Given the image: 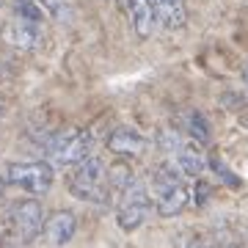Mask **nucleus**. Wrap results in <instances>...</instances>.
Here are the masks:
<instances>
[{"label":"nucleus","instance_id":"obj_1","mask_svg":"<svg viewBox=\"0 0 248 248\" xmlns=\"http://www.w3.org/2000/svg\"><path fill=\"white\" fill-rule=\"evenodd\" d=\"M69 193L80 202H91V204H102L110 199L113 182H110V169L105 166L102 157L89 155L86 160H80L78 166H72V174L66 179Z\"/></svg>","mask_w":248,"mask_h":248},{"label":"nucleus","instance_id":"obj_5","mask_svg":"<svg viewBox=\"0 0 248 248\" xmlns=\"http://www.w3.org/2000/svg\"><path fill=\"white\" fill-rule=\"evenodd\" d=\"M149 210H152V193L141 182L130 179L122 187V199H119V210H116V223L124 232H135L138 226H143Z\"/></svg>","mask_w":248,"mask_h":248},{"label":"nucleus","instance_id":"obj_11","mask_svg":"<svg viewBox=\"0 0 248 248\" xmlns=\"http://www.w3.org/2000/svg\"><path fill=\"white\" fill-rule=\"evenodd\" d=\"M127 6V14H130V25L141 39H149L155 25H157V17H155V9H152L149 0H124Z\"/></svg>","mask_w":248,"mask_h":248},{"label":"nucleus","instance_id":"obj_17","mask_svg":"<svg viewBox=\"0 0 248 248\" xmlns=\"http://www.w3.org/2000/svg\"><path fill=\"white\" fill-rule=\"evenodd\" d=\"M187 248H213V246H210L204 237H193L190 243H187Z\"/></svg>","mask_w":248,"mask_h":248},{"label":"nucleus","instance_id":"obj_16","mask_svg":"<svg viewBox=\"0 0 248 248\" xmlns=\"http://www.w3.org/2000/svg\"><path fill=\"white\" fill-rule=\"evenodd\" d=\"M157 141H160V146H163L166 152H171V155H174V152L182 146V138H179L177 130H160V133H157Z\"/></svg>","mask_w":248,"mask_h":248},{"label":"nucleus","instance_id":"obj_14","mask_svg":"<svg viewBox=\"0 0 248 248\" xmlns=\"http://www.w3.org/2000/svg\"><path fill=\"white\" fill-rule=\"evenodd\" d=\"M39 6H42L47 17L55 19L58 25H66V22H72V17H75L72 0H39Z\"/></svg>","mask_w":248,"mask_h":248},{"label":"nucleus","instance_id":"obj_20","mask_svg":"<svg viewBox=\"0 0 248 248\" xmlns=\"http://www.w3.org/2000/svg\"><path fill=\"white\" fill-rule=\"evenodd\" d=\"M246 83H248V69H246Z\"/></svg>","mask_w":248,"mask_h":248},{"label":"nucleus","instance_id":"obj_13","mask_svg":"<svg viewBox=\"0 0 248 248\" xmlns=\"http://www.w3.org/2000/svg\"><path fill=\"white\" fill-rule=\"evenodd\" d=\"M182 130L187 133L190 141H199V143H207L210 141V124L199 110H185L182 113Z\"/></svg>","mask_w":248,"mask_h":248},{"label":"nucleus","instance_id":"obj_9","mask_svg":"<svg viewBox=\"0 0 248 248\" xmlns=\"http://www.w3.org/2000/svg\"><path fill=\"white\" fill-rule=\"evenodd\" d=\"M108 149L113 155H122V157H141L143 152L149 149V141L135 127H116L113 133L108 135Z\"/></svg>","mask_w":248,"mask_h":248},{"label":"nucleus","instance_id":"obj_7","mask_svg":"<svg viewBox=\"0 0 248 248\" xmlns=\"http://www.w3.org/2000/svg\"><path fill=\"white\" fill-rule=\"evenodd\" d=\"M3 42L11 45L14 50H36V47L45 42V31H42V22H31V19H22V17H14L3 25Z\"/></svg>","mask_w":248,"mask_h":248},{"label":"nucleus","instance_id":"obj_10","mask_svg":"<svg viewBox=\"0 0 248 248\" xmlns=\"http://www.w3.org/2000/svg\"><path fill=\"white\" fill-rule=\"evenodd\" d=\"M155 17L166 31H179L187 22V6L185 0H149Z\"/></svg>","mask_w":248,"mask_h":248},{"label":"nucleus","instance_id":"obj_4","mask_svg":"<svg viewBox=\"0 0 248 248\" xmlns=\"http://www.w3.org/2000/svg\"><path fill=\"white\" fill-rule=\"evenodd\" d=\"M6 182L31 196H45L55 182V171L50 160H31V163H11L6 169Z\"/></svg>","mask_w":248,"mask_h":248},{"label":"nucleus","instance_id":"obj_15","mask_svg":"<svg viewBox=\"0 0 248 248\" xmlns=\"http://www.w3.org/2000/svg\"><path fill=\"white\" fill-rule=\"evenodd\" d=\"M14 14L31 22H45V9L39 6V0H14Z\"/></svg>","mask_w":248,"mask_h":248},{"label":"nucleus","instance_id":"obj_6","mask_svg":"<svg viewBox=\"0 0 248 248\" xmlns=\"http://www.w3.org/2000/svg\"><path fill=\"white\" fill-rule=\"evenodd\" d=\"M42 226H45V210L36 199H22V202H14L9 210V232L19 243H31L42 234Z\"/></svg>","mask_w":248,"mask_h":248},{"label":"nucleus","instance_id":"obj_2","mask_svg":"<svg viewBox=\"0 0 248 248\" xmlns=\"http://www.w3.org/2000/svg\"><path fill=\"white\" fill-rule=\"evenodd\" d=\"M149 193H152V204H155L157 215H163V218L179 215L187 207V202H190V190L185 187L179 171L171 169V166H157L155 169Z\"/></svg>","mask_w":248,"mask_h":248},{"label":"nucleus","instance_id":"obj_21","mask_svg":"<svg viewBox=\"0 0 248 248\" xmlns=\"http://www.w3.org/2000/svg\"><path fill=\"white\" fill-rule=\"evenodd\" d=\"M0 6H3V0H0Z\"/></svg>","mask_w":248,"mask_h":248},{"label":"nucleus","instance_id":"obj_19","mask_svg":"<svg viewBox=\"0 0 248 248\" xmlns=\"http://www.w3.org/2000/svg\"><path fill=\"white\" fill-rule=\"evenodd\" d=\"M0 196H3V179H0Z\"/></svg>","mask_w":248,"mask_h":248},{"label":"nucleus","instance_id":"obj_18","mask_svg":"<svg viewBox=\"0 0 248 248\" xmlns=\"http://www.w3.org/2000/svg\"><path fill=\"white\" fill-rule=\"evenodd\" d=\"M3 110H6V94L0 91V113H3Z\"/></svg>","mask_w":248,"mask_h":248},{"label":"nucleus","instance_id":"obj_12","mask_svg":"<svg viewBox=\"0 0 248 248\" xmlns=\"http://www.w3.org/2000/svg\"><path fill=\"white\" fill-rule=\"evenodd\" d=\"M174 160H177L179 171L187 177H199L207 169V157H204V149L199 141H182V146L174 152Z\"/></svg>","mask_w":248,"mask_h":248},{"label":"nucleus","instance_id":"obj_8","mask_svg":"<svg viewBox=\"0 0 248 248\" xmlns=\"http://www.w3.org/2000/svg\"><path fill=\"white\" fill-rule=\"evenodd\" d=\"M75 232H78V218L69 210H55L45 221V226H42V234H45L47 246H53V248H63L66 243H72Z\"/></svg>","mask_w":248,"mask_h":248},{"label":"nucleus","instance_id":"obj_3","mask_svg":"<svg viewBox=\"0 0 248 248\" xmlns=\"http://www.w3.org/2000/svg\"><path fill=\"white\" fill-rule=\"evenodd\" d=\"M94 149V135L83 127H66L50 135L45 143L47 160L53 166H78L80 160H86Z\"/></svg>","mask_w":248,"mask_h":248}]
</instances>
